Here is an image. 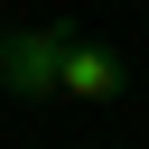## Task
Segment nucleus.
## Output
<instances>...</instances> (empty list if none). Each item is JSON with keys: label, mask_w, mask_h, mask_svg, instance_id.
I'll use <instances>...</instances> for the list:
<instances>
[{"label": "nucleus", "mask_w": 149, "mask_h": 149, "mask_svg": "<svg viewBox=\"0 0 149 149\" xmlns=\"http://www.w3.org/2000/svg\"><path fill=\"white\" fill-rule=\"evenodd\" d=\"M0 84H9L19 102L65 93V28H9V37H0Z\"/></svg>", "instance_id": "f257e3e1"}, {"label": "nucleus", "mask_w": 149, "mask_h": 149, "mask_svg": "<svg viewBox=\"0 0 149 149\" xmlns=\"http://www.w3.org/2000/svg\"><path fill=\"white\" fill-rule=\"evenodd\" d=\"M121 84H130L121 47H102V37H65V93H74V102H112Z\"/></svg>", "instance_id": "f03ea898"}, {"label": "nucleus", "mask_w": 149, "mask_h": 149, "mask_svg": "<svg viewBox=\"0 0 149 149\" xmlns=\"http://www.w3.org/2000/svg\"><path fill=\"white\" fill-rule=\"evenodd\" d=\"M140 28H149V0H140Z\"/></svg>", "instance_id": "7ed1b4c3"}]
</instances>
